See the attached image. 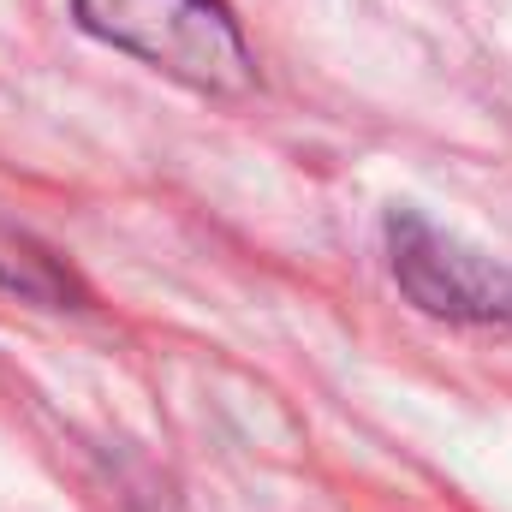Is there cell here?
<instances>
[{
  "mask_svg": "<svg viewBox=\"0 0 512 512\" xmlns=\"http://www.w3.org/2000/svg\"><path fill=\"white\" fill-rule=\"evenodd\" d=\"M78 24L197 96H251L256 60L227 0H72Z\"/></svg>",
  "mask_w": 512,
  "mask_h": 512,
  "instance_id": "cell-1",
  "label": "cell"
},
{
  "mask_svg": "<svg viewBox=\"0 0 512 512\" xmlns=\"http://www.w3.org/2000/svg\"><path fill=\"white\" fill-rule=\"evenodd\" d=\"M387 262L399 292L447 322H512V274L495 256L471 251L429 227L417 209L387 215Z\"/></svg>",
  "mask_w": 512,
  "mask_h": 512,
  "instance_id": "cell-2",
  "label": "cell"
},
{
  "mask_svg": "<svg viewBox=\"0 0 512 512\" xmlns=\"http://www.w3.org/2000/svg\"><path fill=\"white\" fill-rule=\"evenodd\" d=\"M0 286L18 298H36V304H66L78 292V280L54 256L36 251L30 239H12V233H0Z\"/></svg>",
  "mask_w": 512,
  "mask_h": 512,
  "instance_id": "cell-3",
  "label": "cell"
}]
</instances>
